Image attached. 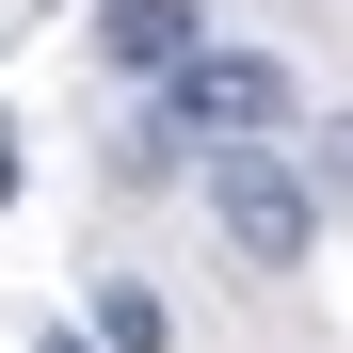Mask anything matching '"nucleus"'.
<instances>
[{"instance_id":"1","label":"nucleus","mask_w":353,"mask_h":353,"mask_svg":"<svg viewBox=\"0 0 353 353\" xmlns=\"http://www.w3.org/2000/svg\"><path fill=\"white\" fill-rule=\"evenodd\" d=\"M209 225H225L257 273H305V241H321V176L289 161L273 129H241V145H209Z\"/></svg>"},{"instance_id":"2","label":"nucleus","mask_w":353,"mask_h":353,"mask_svg":"<svg viewBox=\"0 0 353 353\" xmlns=\"http://www.w3.org/2000/svg\"><path fill=\"white\" fill-rule=\"evenodd\" d=\"M241 129H289V65H257V48H176L161 65V145H241Z\"/></svg>"},{"instance_id":"3","label":"nucleus","mask_w":353,"mask_h":353,"mask_svg":"<svg viewBox=\"0 0 353 353\" xmlns=\"http://www.w3.org/2000/svg\"><path fill=\"white\" fill-rule=\"evenodd\" d=\"M97 48H112L129 81H161L176 48H209V17H193V0H112V17H97Z\"/></svg>"},{"instance_id":"4","label":"nucleus","mask_w":353,"mask_h":353,"mask_svg":"<svg viewBox=\"0 0 353 353\" xmlns=\"http://www.w3.org/2000/svg\"><path fill=\"white\" fill-rule=\"evenodd\" d=\"M97 337H112V353H161L176 321H161V289H97Z\"/></svg>"},{"instance_id":"5","label":"nucleus","mask_w":353,"mask_h":353,"mask_svg":"<svg viewBox=\"0 0 353 353\" xmlns=\"http://www.w3.org/2000/svg\"><path fill=\"white\" fill-rule=\"evenodd\" d=\"M305 176H321V209H353V112L321 129V161H305Z\"/></svg>"}]
</instances>
